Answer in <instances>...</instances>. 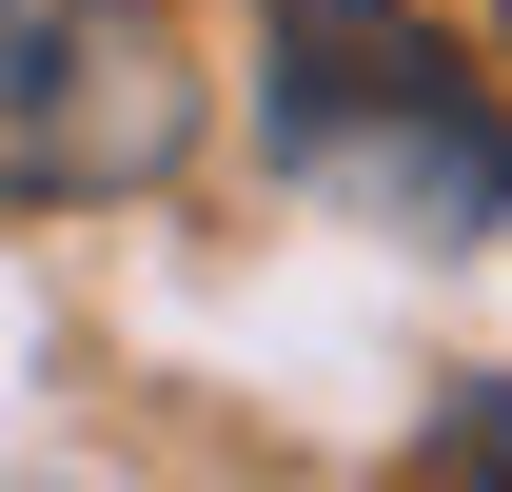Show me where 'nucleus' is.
<instances>
[{
  "mask_svg": "<svg viewBox=\"0 0 512 492\" xmlns=\"http://www.w3.org/2000/svg\"><path fill=\"white\" fill-rule=\"evenodd\" d=\"M493 40H512V0H493Z\"/></svg>",
  "mask_w": 512,
  "mask_h": 492,
  "instance_id": "20e7f679",
  "label": "nucleus"
},
{
  "mask_svg": "<svg viewBox=\"0 0 512 492\" xmlns=\"http://www.w3.org/2000/svg\"><path fill=\"white\" fill-rule=\"evenodd\" d=\"M197 158V40L178 0H0V197L99 217Z\"/></svg>",
  "mask_w": 512,
  "mask_h": 492,
  "instance_id": "f03ea898",
  "label": "nucleus"
},
{
  "mask_svg": "<svg viewBox=\"0 0 512 492\" xmlns=\"http://www.w3.org/2000/svg\"><path fill=\"white\" fill-rule=\"evenodd\" d=\"M256 158L355 237H512V119L414 0H256Z\"/></svg>",
  "mask_w": 512,
  "mask_h": 492,
  "instance_id": "f257e3e1",
  "label": "nucleus"
},
{
  "mask_svg": "<svg viewBox=\"0 0 512 492\" xmlns=\"http://www.w3.org/2000/svg\"><path fill=\"white\" fill-rule=\"evenodd\" d=\"M394 492H512V394H493V374H473V394L434 414V453H414Z\"/></svg>",
  "mask_w": 512,
  "mask_h": 492,
  "instance_id": "7ed1b4c3",
  "label": "nucleus"
}]
</instances>
